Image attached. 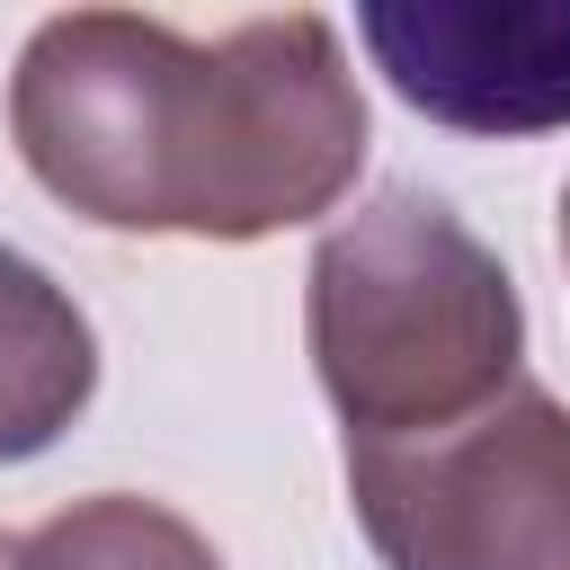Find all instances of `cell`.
<instances>
[{
    "instance_id": "8",
    "label": "cell",
    "mask_w": 570,
    "mask_h": 570,
    "mask_svg": "<svg viewBox=\"0 0 570 570\" xmlns=\"http://www.w3.org/2000/svg\"><path fill=\"white\" fill-rule=\"evenodd\" d=\"M9 552H18V543H9V534H0V570H9Z\"/></svg>"
},
{
    "instance_id": "6",
    "label": "cell",
    "mask_w": 570,
    "mask_h": 570,
    "mask_svg": "<svg viewBox=\"0 0 570 570\" xmlns=\"http://www.w3.org/2000/svg\"><path fill=\"white\" fill-rule=\"evenodd\" d=\"M9 570H223V552L178 508L134 499V490H98V499L53 508L9 552Z\"/></svg>"
},
{
    "instance_id": "4",
    "label": "cell",
    "mask_w": 570,
    "mask_h": 570,
    "mask_svg": "<svg viewBox=\"0 0 570 570\" xmlns=\"http://www.w3.org/2000/svg\"><path fill=\"white\" fill-rule=\"evenodd\" d=\"M356 45L428 125L481 142L570 125V0H365Z\"/></svg>"
},
{
    "instance_id": "1",
    "label": "cell",
    "mask_w": 570,
    "mask_h": 570,
    "mask_svg": "<svg viewBox=\"0 0 570 570\" xmlns=\"http://www.w3.org/2000/svg\"><path fill=\"white\" fill-rule=\"evenodd\" d=\"M27 178L98 232L267 240L365 169V89L321 9L187 36L142 9H62L9 71Z\"/></svg>"
},
{
    "instance_id": "3",
    "label": "cell",
    "mask_w": 570,
    "mask_h": 570,
    "mask_svg": "<svg viewBox=\"0 0 570 570\" xmlns=\"http://www.w3.org/2000/svg\"><path fill=\"white\" fill-rule=\"evenodd\" d=\"M347 508L383 570H570V410L508 383L436 436H347Z\"/></svg>"
},
{
    "instance_id": "7",
    "label": "cell",
    "mask_w": 570,
    "mask_h": 570,
    "mask_svg": "<svg viewBox=\"0 0 570 570\" xmlns=\"http://www.w3.org/2000/svg\"><path fill=\"white\" fill-rule=\"evenodd\" d=\"M561 258H570V187H561Z\"/></svg>"
},
{
    "instance_id": "2",
    "label": "cell",
    "mask_w": 570,
    "mask_h": 570,
    "mask_svg": "<svg viewBox=\"0 0 570 570\" xmlns=\"http://www.w3.org/2000/svg\"><path fill=\"white\" fill-rule=\"evenodd\" d=\"M312 374L347 436H436L525 383V303L499 249L428 187L338 214L303 276Z\"/></svg>"
},
{
    "instance_id": "5",
    "label": "cell",
    "mask_w": 570,
    "mask_h": 570,
    "mask_svg": "<svg viewBox=\"0 0 570 570\" xmlns=\"http://www.w3.org/2000/svg\"><path fill=\"white\" fill-rule=\"evenodd\" d=\"M98 392V338L80 303L0 240V463L45 454Z\"/></svg>"
}]
</instances>
